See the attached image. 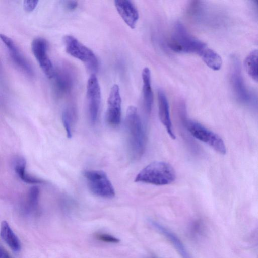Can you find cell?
I'll use <instances>...</instances> for the list:
<instances>
[{
	"label": "cell",
	"mask_w": 258,
	"mask_h": 258,
	"mask_svg": "<svg viewBox=\"0 0 258 258\" xmlns=\"http://www.w3.org/2000/svg\"><path fill=\"white\" fill-rule=\"evenodd\" d=\"M125 127L130 156L133 160H138L144 153L146 136L138 110L134 106H130L127 108Z\"/></svg>",
	"instance_id": "obj_1"
},
{
	"label": "cell",
	"mask_w": 258,
	"mask_h": 258,
	"mask_svg": "<svg viewBox=\"0 0 258 258\" xmlns=\"http://www.w3.org/2000/svg\"><path fill=\"white\" fill-rule=\"evenodd\" d=\"M175 178V171L170 164L164 161H155L142 169L137 175L135 181L165 185L170 184Z\"/></svg>",
	"instance_id": "obj_2"
},
{
	"label": "cell",
	"mask_w": 258,
	"mask_h": 258,
	"mask_svg": "<svg viewBox=\"0 0 258 258\" xmlns=\"http://www.w3.org/2000/svg\"><path fill=\"white\" fill-rule=\"evenodd\" d=\"M169 45L175 52L196 53L199 55L207 47L205 43L191 35L179 22H176L174 26Z\"/></svg>",
	"instance_id": "obj_3"
},
{
	"label": "cell",
	"mask_w": 258,
	"mask_h": 258,
	"mask_svg": "<svg viewBox=\"0 0 258 258\" xmlns=\"http://www.w3.org/2000/svg\"><path fill=\"white\" fill-rule=\"evenodd\" d=\"M63 41L67 53L83 62L91 72H97L98 61L93 51L72 35L64 36Z\"/></svg>",
	"instance_id": "obj_4"
},
{
	"label": "cell",
	"mask_w": 258,
	"mask_h": 258,
	"mask_svg": "<svg viewBox=\"0 0 258 258\" xmlns=\"http://www.w3.org/2000/svg\"><path fill=\"white\" fill-rule=\"evenodd\" d=\"M83 174L93 194L105 199H111L115 196L114 187L103 171L86 170L83 171Z\"/></svg>",
	"instance_id": "obj_5"
},
{
	"label": "cell",
	"mask_w": 258,
	"mask_h": 258,
	"mask_svg": "<svg viewBox=\"0 0 258 258\" xmlns=\"http://www.w3.org/2000/svg\"><path fill=\"white\" fill-rule=\"evenodd\" d=\"M186 126L194 137L207 144L217 153L221 155L226 154L224 142L218 135L194 120H187Z\"/></svg>",
	"instance_id": "obj_6"
},
{
	"label": "cell",
	"mask_w": 258,
	"mask_h": 258,
	"mask_svg": "<svg viewBox=\"0 0 258 258\" xmlns=\"http://www.w3.org/2000/svg\"><path fill=\"white\" fill-rule=\"evenodd\" d=\"M230 75L231 86L238 101L244 104L250 103L252 97L243 79L240 60L235 56L231 58Z\"/></svg>",
	"instance_id": "obj_7"
},
{
	"label": "cell",
	"mask_w": 258,
	"mask_h": 258,
	"mask_svg": "<svg viewBox=\"0 0 258 258\" xmlns=\"http://www.w3.org/2000/svg\"><path fill=\"white\" fill-rule=\"evenodd\" d=\"M101 99V90L98 79L94 74H92L87 85V111L92 124L95 123L97 120Z\"/></svg>",
	"instance_id": "obj_8"
},
{
	"label": "cell",
	"mask_w": 258,
	"mask_h": 258,
	"mask_svg": "<svg viewBox=\"0 0 258 258\" xmlns=\"http://www.w3.org/2000/svg\"><path fill=\"white\" fill-rule=\"evenodd\" d=\"M53 78L55 93L58 97H62L70 94L76 81L75 72L70 66L64 64L55 70Z\"/></svg>",
	"instance_id": "obj_9"
},
{
	"label": "cell",
	"mask_w": 258,
	"mask_h": 258,
	"mask_svg": "<svg viewBox=\"0 0 258 258\" xmlns=\"http://www.w3.org/2000/svg\"><path fill=\"white\" fill-rule=\"evenodd\" d=\"M31 48L44 73L48 78H53L55 69L47 54V41L41 37L35 38L32 42Z\"/></svg>",
	"instance_id": "obj_10"
},
{
	"label": "cell",
	"mask_w": 258,
	"mask_h": 258,
	"mask_svg": "<svg viewBox=\"0 0 258 258\" xmlns=\"http://www.w3.org/2000/svg\"><path fill=\"white\" fill-rule=\"evenodd\" d=\"M105 119L111 127L118 126L121 119V98L119 87L114 84L111 87L107 101Z\"/></svg>",
	"instance_id": "obj_11"
},
{
	"label": "cell",
	"mask_w": 258,
	"mask_h": 258,
	"mask_svg": "<svg viewBox=\"0 0 258 258\" xmlns=\"http://www.w3.org/2000/svg\"><path fill=\"white\" fill-rule=\"evenodd\" d=\"M116 10L124 22L132 29L135 28L139 19V12L135 4L128 0L114 1Z\"/></svg>",
	"instance_id": "obj_12"
},
{
	"label": "cell",
	"mask_w": 258,
	"mask_h": 258,
	"mask_svg": "<svg viewBox=\"0 0 258 258\" xmlns=\"http://www.w3.org/2000/svg\"><path fill=\"white\" fill-rule=\"evenodd\" d=\"M0 39L9 50L10 55L13 62L24 72L31 76L33 74L31 66L20 52L13 40L3 34H0Z\"/></svg>",
	"instance_id": "obj_13"
},
{
	"label": "cell",
	"mask_w": 258,
	"mask_h": 258,
	"mask_svg": "<svg viewBox=\"0 0 258 258\" xmlns=\"http://www.w3.org/2000/svg\"><path fill=\"white\" fill-rule=\"evenodd\" d=\"M158 115L161 122L166 128L169 136L172 139H175L172 124L170 118L169 107L166 96L162 90L158 91Z\"/></svg>",
	"instance_id": "obj_14"
},
{
	"label": "cell",
	"mask_w": 258,
	"mask_h": 258,
	"mask_svg": "<svg viewBox=\"0 0 258 258\" xmlns=\"http://www.w3.org/2000/svg\"><path fill=\"white\" fill-rule=\"evenodd\" d=\"M150 222L156 229L170 241L182 258H191L182 242L173 232L156 221Z\"/></svg>",
	"instance_id": "obj_15"
},
{
	"label": "cell",
	"mask_w": 258,
	"mask_h": 258,
	"mask_svg": "<svg viewBox=\"0 0 258 258\" xmlns=\"http://www.w3.org/2000/svg\"><path fill=\"white\" fill-rule=\"evenodd\" d=\"M142 78L144 107L146 112L150 114L153 102V93L151 84V72L148 68L145 67L143 69Z\"/></svg>",
	"instance_id": "obj_16"
},
{
	"label": "cell",
	"mask_w": 258,
	"mask_h": 258,
	"mask_svg": "<svg viewBox=\"0 0 258 258\" xmlns=\"http://www.w3.org/2000/svg\"><path fill=\"white\" fill-rule=\"evenodd\" d=\"M0 235L3 240L12 250L15 252L20 250V242L6 221H3L1 223Z\"/></svg>",
	"instance_id": "obj_17"
},
{
	"label": "cell",
	"mask_w": 258,
	"mask_h": 258,
	"mask_svg": "<svg viewBox=\"0 0 258 258\" xmlns=\"http://www.w3.org/2000/svg\"><path fill=\"white\" fill-rule=\"evenodd\" d=\"M77 118V112L75 106L73 105L67 106L62 113V121L68 138H72Z\"/></svg>",
	"instance_id": "obj_18"
},
{
	"label": "cell",
	"mask_w": 258,
	"mask_h": 258,
	"mask_svg": "<svg viewBox=\"0 0 258 258\" xmlns=\"http://www.w3.org/2000/svg\"><path fill=\"white\" fill-rule=\"evenodd\" d=\"M26 162L22 157L17 158L14 162V168L19 177L25 182L30 184H38L44 182L41 179L36 178L26 172Z\"/></svg>",
	"instance_id": "obj_19"
},
{
	"label": "cell",
	"mask_w": 258,
	"mask_h": 258,
	"mask_svg": "<svg viewBox=\"0 0 258 258\" xmlns=\"http://www.w3.org/2000/svg\"><path fill=\"white\" fill-rule=\"evenodd\" d=\"M203 61L211 69L218 71L220 69L222 61L220 56L213 50L206 48L200 54Z\"/></svg>",
	"instance_id": "obj_20"
},
{
	"label": "cell",
	"mask_w": 258,
	"mask_h": 258,
	"mask_svg": "<svg viewBox=\"0 0 258 258\" xmlns=\"http://www.w3.org/2000/svg\"><path fill=\"white\" fill-rule=\"evenodd\" d=\"M244 67L249 76L257 81V50L250 52L244 60Z\"/></svg>",
	"instance_id": "obj_21"
},
{
	"label": "cell",
	"mask_w": 258,
	"mask_h": 258,
	"mask_svg": "<svg viewBox=\"0 0 258 258\" xmlns=\"http://www.w3.org/2000/svg\"><path fill=\"white\" fill-rule=\"evenodd\" d=\"M39 194V189L36 186H33L30 189L27 202L29 209L31 210L36 209L38 204Z\"/></svg>",
	"instance_id": "obj_22"
},
{
	"label": "cell",
	"mask_w": 258,
	"mask_h": 258,
	"mask_svg": "<svg viewBox=\"0 0 258 258\" xmlns=\"http://www.w3.org/2000/svg\"><path fill=\"white\" fill-rule=\"evenodd\" d=\"M96 237L98 240L105 242L116 243L119 242L117 238L106 233H98Z\"/></svg>",
	"instance_id": "obj_23"
},
{
	"label": "cell",
	"mask_w": 258,
	"mask_h": 258,
	"mask_svg": "<svg viewBox=\"0 0 258 258\" xmlns=\"http://www.w3.org/2000/svg\"><path fill=\"white\" fill-rule=\"evenodd\" d=\"M38 3V1H24L23 2V6L26 11L31 12L35 9Z\"/></svg>",
	"instance_id": "obj_24"
},
{
	"label": "cell",
	"mask_w": 258,
	"mask_h": 258,
	"mask_svg": "<svg viewBox=\"0 0 258 258\" xmlns=\"http://www.w3.org/2000/svg\"><path fill=\"white\" fill-rule=\"evenodd\" d=\"M65 7L69 10H74L78 6V2L75 1H66L64 2Z\"/></svg>",
	"instance_id": "obj_25"
},
{
	"label": "cell",
	"mask_w": 258,
	"mask_h": 258,
	"mask_svg": "<svg viewBox=\"0 0 258 258\" xmlns=\"http://www.w3.org/2000/svg\"><path fill=\"white\" fill-rule=\"evenodd\" d=\"M4 252L3 249L0 247V258H2L4 256Z\"/></svg>",
	"instance_id": "obj_26"
},
{
	"label": "cell",
	"mask_w": 258,
	"mask_h": 258,
	"mask_svg": "<svg viewBox=\"0 0 258 258\" xmlns=\"http://www.w3.org/2000/svg\"><path fill=\"white\" fill-rule=\"evenodd\" d=\"M4 258H10L9 256L7 254H5Z\"/></svg>",
	"instance_id": "obj_27"
}]
</instances>
